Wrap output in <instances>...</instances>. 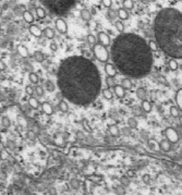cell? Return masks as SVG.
Segmentation results:
<instances>
[{"instance_id":"obj_37","label":"cell","mask_w":182,"mask_h":195,"mask_svg":"<svg viewBox=\"0 0 182 195\" xmlns=\"http://www.w3.org/2000/svg\"><path fill=\"white\" fill-rule=\"evenodd\" d=\"M147 46H148L149 50L153 52V51H157L158 49H159V47H158V45L156 44V42L155 40H149L148 43H147Z\"/></svg>"},{"instance_id":"obj_17","label":"cell","mask_w":182,"mask_h":195,"mask_svg":"<svg viewBox=\"0 0 182 195\" xmlns=\"http://www.w3.org/2000/svg\"><path fill=\"white\" fill-rule=\"evenodd\" d=\"M158 145H159L160 149H161V151H164V152H169V151L171 149V144L167 141V140H163V141H160V143H158Z\"/></svg>"},{"instance_id":"obj_33","label":"cell","mask_w":182,"mask_h":195,"mask_svg":"<svg viewBox=\"0 0 182 195\" xmlns=\"http://www.w3.org/2000/svg\"><path fill=\"white\" fill-rule=\"evenodd\" d=\"M10 125H11L10 119L8 117H2V119H1V126L3 129H8V128H10Z\"/></svg>"},{"instance_id":"obj_49","label":"cell","mask_w":182,"mask_h":195,"mask_svg":"<svg viewBox=\"0 0 182 195\" xmlns=\"http://www.w3.org/2000/svg\"><path fill=\"white\" fill-rule=\"evenodd\" d=\"M150 180H152V178H150V176H149V174H144V176H143V181H144V183L148 184L149 182H150Z\"/></svg>"},{"instance_id":"obj_7","label":"cell","mask_w":182,"mask_h":195,"mask_svg":"<svg viewBox=\"0 0 182 195\" xmlns=\"http://www.w3.org/2000/svg\"><path fill=\"white\" fill-rule=\"evenodd\" d=\"M55 25L57 31L59 33H61V34H66V33L68 32V24H66V22L64 21L63 19H61V17L56 19Z\"/></svg>"},{"instance_id":"obj_51","label":"cell","mask_w":182,"mask_h":195,"mask_svg":"<svg viewBox=\"0 0 182 195\" xmlns=\"http://www.w3.org/2000/svg\"><path fill=\"white\" fill-rule=\"evenodd\" d=\"M28 137L30 139V140H35L36 135H35V133H34L33 131H28Z\"/></svg>"},{"instance_id":"obj_8","label":"cell","mask_w":182,"mask_h":195,"mask_svg":"<svg viewBox=\"0 0 182 195\" xmlns=\"http://www.w3.org/2000/svg\"><path fill=\"white\" fill-rule=\"evenodd\" d=\"M98 40H99L100 45H103L104 47H107V46H110L111 45V38L110 36L105 32H99L98 33Z\"/></svg>"},{"instance_id":"obj_12","label":"cell","mask_w":182,"mask_h":195,"mask_svg":"<svg viewBox=\"0 0 182 195\" xmlns=\"http://www.w3.org/2000/svg\"><path fill=\"white\" fill-rule=\"evenodd\" d=\"M113 93L116 94L117 97L119 98H123L126 96V91L121 85H115L113 86Z\"/></svg>"},{"instance_id":"obj_2","label":"cell","mask_w":182,"mask_h":195,"mask_svg":"<svg viewBox=\"0 0 182 195\" xmlns=\"http://www.w3.org/2000/svg\"><path fill=\"white\" fill-rule=\"evenodd\" d=\"M113 65L123 75L142 79L153 68V52L146 40L133 33L121 34L111 44L110 54Z\"/></svg>"},{"instance_id":"obj_24","label":"cell","mask_w":182,"mask_h":195,"mask_svg":"<svg viewBox=\"0 0 182 195\" xmlns=\"http://www.w3.org/2000/svg\"><path fill=\"white\" fill-rule=\"evenodd\" d=\"M108 131H109V133H110L111 135L115 136V137H118V136L120 135V130H119V128L117 125H110Z\"/></svg>"},{"instance_id":"obj_45","label":"cell","mask_w":182,"mask_h":195,"mask_svg":"<svg viewBox=\"0 0 182 195\" xmlns=\"http://www.w3.org/2000/svg\"><path fill=\"white\" fill-rule=\"evenodd\" d=\"M120 181H121L122 184L126 185V186H128V185L130 184V179L128 178L127 176H123V177H121V179H120Z\"/></svg>"},{"instance_id":"obj_21","label":"cell","mask_w":182,"mask_h":195,"mask_svg":"<svg viewBox=\"0 0 182 195\" xmlns=\"http://www.w3.org/2000/svg\"><path fill=\"white\" fill-rule=\"evenodd\" d=\"M146 89L143 88V87H140L136 89V96H138V99H141V100H146Z\"/></svg>"},{"instance_id":"obj_13","label":"cell","mask_w":182,"mask_h":195,"mask_svg":"<svg viewBox=\"0 0 182 195\" xmlns=\"http://www.w3.org/2000/svg\"><path fill=\"white\" fill-rule=\"evenodd\" d=\"M175 102L177 104V108L179 110H181L182 108V89L179 88L178 92L176 93V96H175Z\"/></svg>"},{"instance_id":"obj_38","label":"cell","mask_w":182,"mask_h":195,"mask_svg":"<svg viewBox=\"0 0 182 195\" xmlns=\"http://www.w3.org/2000/svg\"><path fill=\"white\" fill-rule=\"evenodd\" d=\"M179 68V65H178V61L176 59H170L169 60V69L171 71H177Z\"/></svg>"},{"instance_id":"obj_10","label":"cell","mask_w":182,"mask_h":195,"mask_svg":"<svg viewBox=\"0 0 182 195\" xmlns=\"http://www.w3.org/2000/svg\"><path fill=\"white\" fill-rule=\"evenodd\" d=\"M28 31H30V33H31L33 36H35V37H37V38L40 37V36L43 35V34H42V30H40L37 25H35V24H31Z\"/></svg>"},{"instance_id":"obj_30","label":"cell","mask_w":182,"mask_h":195,"mask_svg":"<svg viewBox=\"0 0 182 195\" xmlns=\"http://www.w3.org/2000/svg\"><path fill=\"white\" fill-rule=\"evenodd\" d=\"M132 114H134V118H135V117H141V116L143 114V110L141 109L140 106H133Z\"/></svg>"},{"instance_id":"obj_46","label":"cell","mask_w":182,"mask_h":195,"mask_svg":"<svg viewBox=\"0 0 182 195\" xmlns=\"http://www.w3.org/2000/svg\"><path fill=\"white\" fill-rule=\"evenodd\" d=\"M8 157H9L8 152H7L6 149H2V151L0 152V158H1V159H3V160H6V159H8Z\"/></svg>"},{"instance_id":"obj_53","label":"cell","mask_w":182,"mask_h":195,"mask_svg":"<svg viewBox=\"0 0 182 195\" xmlns=\"http://www.w3.org/2000/svg\"><path fill=\"white\" fill-rule=\"evenodd\" d=\"M135 176V172H134V170H128V172H127V177L128 178H132V177H134Z\"/></svg>"},{"instance_id":"obj_56","label":"cell","mask_w":182,"mask_h":195,"mask_svg":"<svg viewBox=\"0 0 182 195\" xmlns=\"http://www.w3.org/2000/svg\"><path fill=\"white\" fill-rule=\"evenodd\" d=\"M116 192H117V193H118L119 195H123V190H122L121 188H117Z\"/></svg>"},{"instance_id":"obj_58","label":"cell","mask_w":182,"mask_h":195,"mask_svg":"<svg viewBox=\"0 0 182 195\" xmlns=\"http://www.w3.org/2000/svg\"><path fill=\"white\" fill-rule=\"evenodd\" d=\"M144 25H145V24H144L143 22H140V23H138V27H140V28H142V27H144Z\"/></svg>"},{"instance_id":"obj_29","label":"cell","mask_w":182,"mask_h":195,"mask_svg":"<svg viewBox=\"0 0 182 195\" xmlns=\"http://www.w3.org/2000/svg\"><path fill=\"white\" fill-rule=\"evenodd\" d=\"M35 13H36V16H37L38 19H44L45 16H46V11H45V9L44 8H42V7L36 8Z\"/></svg>"},{"instance_id":"obj_22","label":"cell","mask_w":182,"mask_h":195,"mask_svg":"<svg viewBox=\"0 0 182 195\" xmlns=\"http://www.w3.org/2000/svg\"><path fill=\"white\" fill-rule=\"evenodd\" d=\"M117 15L120 17V20H128L129 19V12L127 10H124L123 8H120L117 12Z\"/></svg>"},{"instance_id":"obj_6","label":"cell","mask_w":182,"mask_h":195,"mask_svg":"<svg viewBox=\"0 0 182 195\" xmlns=\"http://www.w3.org/2000/svg\"><path fill=\"white\" fill-rule=\"evenodd\" d=\"M165 135H166V140L169 142V143H172V144H175L177 142L180 140V137H179V134L177 133V131L175 129H172V128H167L165 130Z\"/></svg>"},{"instance_id":"obj_23","label":"cell","mask_w":182,"mask_h":195,"mask_svg":"<svg viewBox=\"0 0 182 195\" xmlns=\"http://www.w3.org/2000/svg\"><path fill=\"white\" fill-rule=\"evenodd\" d=\"M58 107H59V110H60L61 112H63V114H66L69 111V105H68L66 102H64V99L59 102V106Z\"/></svg>"},{"instance_id":"obj_40","label":"cell","mask_w":182,"mask_h":195,"mask_svg":"<svg viewBox=\"0 0 182 195\" xmlns=\"http://www.w3.org/2000/svg\"><path fill=\"white\" fill-rule=\"evenodd\" d=\"M82 126H83V129L86 131V132H88V133H91V132H92V128H91V125H89V123H88L87 119H83L82 120Z\"/></svg>"},{"instance_id":"obj_26","label":"cell","mask_w":182,"mask_h":195,"mask_svg":"<svg viewBox=\"0 0 182 195\" xmlns=\"http://www.w3.org/2000/svg\"><path fill=\"white\" fill-rule=\"evenodd\" d=\"M147 144H148V147L153 151H158L159 149V145H158V142H156L153 139H149L147 141Z\"/></svg>"},{"instance_id":"obj_47","label":"cell","mask_w":182,"mask_h":195,"mask_svg":"<svg viewBox=\"0 0 182 195\" xmlns=\"http://www.w3.org/2000/svg\"><path fill=\"white\" fill-rule=\"evenodd\" d=\"M36 92V94L38 95V96H43L44 95V89H43V87L42 86H37L35 89H34V93Z\"/></svg>"},{"instance_id":"obj_15","label":"cell","mask_w":182,"mask_h":195,"mask_svg":"<svg viewBox=\"0 0 182 195\" xmlns=\"http://www.w3.org/2000/svg\"><path fill=\"white\" fill-rule=\"evenodd\" d=\"M42 34H43L46 38H48V39H52V38L55 37V32H54L52 28H50V27H45L44 30L42 31Z\"/></svg>"},{"instance_id":"obj_27","label":"cell","mask_w":182,"mask_h":195,"mask_svg":"<svg viewBox=\"0 0 182 195\" xmlns=\"http://www.w3.org/2000/svg\"><path fill=\"white\" fill-rule=\"evenodd\" d=\"M128 125H129V128H130V129H136V128H138V120L135 119L134 117L129 118V119H128Z\"/></svg>"},{"instance_id":"obj_19","label":"cell","mask_w":182,"mask_h":195,"mask_svg":"<svg viewBox=\"0 0 182 195\" xmlns=\"http://www.w3.org/2000/svg\"><path fill=\"white\" fill-rule=\"evenodd\" d=\"M141 109L143 110L144 112H150L152 111V104L149 103L148 100H142L141 104Z\"/></svg>"},{"instance_id":"obj_39","label":"cell","mask_w":182,"mask_h":195,"mask_svg":"<svg viewBox=\"0 0 182 195\" xmlns=\"http://www.w3.org/2000/svg\"><path fill=\"white\" fill-rule=\"evenodd\" d=\"M115 26H116V28L118 30V32H120V33H123L124 32V30H126V26H124V24H123L121 21L115 22Z\"/></svg>"},{"instance_id":"obj_34","label":"cell","mask_w":182,"mask_h":195,"mask_svg":"<svg viewBox=\"0 0 182 195\" xmlns=\"http://www.w3.org/2000/svg\"><path fill=\"white\" fill-rule=\"evenodd\" d=\"M169 111H170V114L173 117V118L180 117V110L177 108V106H171L170 109H169Z\"/></svg>"},{"instance_id":"obj_44","label":"cell","mask_w":182,"mask_h":195,"mask_svg":"<svg viewBox=\"0 0 182 195\" xmlns=\"http://www.w3.org/2000/svg\"><path fill=\"white\" fill-rule=\"evenodd\" d=\"M87 42H88L89 44H92V45L94 46L95 44H96V37H95L94 35L89 34V35H87Z\"/></svg>"},{"instance_id":"obj_42","label":"cell","mask_w":182,"mask_h":195,"mask_svg":"<svg viewBox=\"0 0 182 195\" xmlns=\"http://www.w3.org/2000/svg\"><path fill=\"white\" fill-rule=\"evenodd\" d=\"M117 16V12L115 10H111L109 9L108 12H107V17H109L110 20H115V17Z\"/></svg>"},{"instance_id":"obj_1","label":"cell","mask_w":182,"mask_h":195,"mask_svg":"<svg viewBox=\"0 0 182 195\" xmlns=\"http://www.w3.org/2000/svg\"><path fill=\"white\" fill-rule=\"evenodd\" d=\"M61 95L77 106H87L101 92V77L97 67L87 58L72 56L61 61L57 72Z\"/></svg>"},{"instance_id":"obj_18","label":"cell","mask_w":182,"mask_h":195,"mask_svg":"<svg viewBox=\"0 0 182 195\" xmlns=\"http://www.w3.org/2000/svg\"><path fill=\"white\" fill-rule=\"evenodd\" d=\"M17 52H19V54L21 56V57H23V58H28V48L25 47V46H23V45H19L17 47Z\"/></svg>"},{"instance_id":"obj_60","label":"cell","mask_w":182,"mask_h":195,"mask_svg":"<svg viewBox=\"0 0 182 195\" xmlns=\"http://www.w3.org/2000/svg\"><path fill=\"white\" fill-rule=\"evenodd\" d=\"M2 14V9H1V7H0V15Z\"/></svg>"},{"instance_id":"obj_59","label":"cell","mask_w":182,"mask_h":195,"mask_svg":"<svg viewBox=\"0 0 182 195\" xmlns=\"http://www.w3.org/2000/svg\"><path fill=\"white\" fill-rule=\"evenodd\" d=\"M129 129H130V128H129ZM129 129H126V128H124V129H123V133H124V134H126V133H129Z\"/></svg>"},{"instance_id":"obj_11","label":"cell","mask_w":182,"mask_h":195,"mask_svg":"<svg viewBox=\"0 0 182 195\" xmlns=\"http://www.w3.org/2000/svg\"><path fill=\"white\" fill-rule=\"evenodd\" d=\"M42 109H43V111L47 116H51V114H54V108H52V106L48 102H44V103L42 104Z\"/></svg>"},{"instance_id":"obj_54","label":"cell","mask_w":182,"mask_h":195,"mask_svg":"<svg viewBox=\"0 0 182 195\" xmlns=\"http://www.w3.org/2000/svg\"><path fill=\"white\" fill-rule=\"evenodd\" d=\"M50 49H51L52 51H57V50H58V45L56 43H51L50 44Z\"/></svg>"},{"instance_id":"obj_20","label":"cell","mask_w":182,"mask_h":195,"mask_svg":"<svg viewBox=\"0 0 182 195\" xmlns=\"http://www.w3.org/2000/svg\"><path fill=\"white\" fill-rule=\"evenodd\" d=\"M121 86L124 88V91L131 89L132 88V81L130 79H128V77H124V79H122L121 81Z\"/></svg>"},{"instance_id":"obj_52","label":"cell","mask_w":182,"mask_h":195,"mask_svg":"<svg viewBox=\"0 0 182 195\" xmlns=\"http://www.w3.org/2000/svg\"><path fill=\"white\" fill-rule=\"evenodd\" d=\"M84 133H83L82 131H77V140H82V139H84Z\"/></svg>"},{"instance_id":"obj_41","label":"cell","mask_w":182,"mask_h":195,"mask_svg":"<svg viewBox=\"0 0 182 195\" xmlns=\"http://www.w3.org/2000/svg\"><path fill=\"white\" fill-rule=\"evenodd\" d=\"M70 185H71L72 189H79L80 188V182L77 179H72L70 181Z\"/></svg>"},{"instance_id":"obj_43","label":"cell","mask_w":182,"mask_h":195,"mask_svg":"<svg viewBox=\"0 0 182 195\" xmlns=\"http://www.w3.org/2000/svg\"><path fill=\"white\" fill-rule=\"evenodd\" d=\"M106 83H107V85H108V87L107 88H109V87H112L115 86V82H113V77H106Z\"/></svg>"},{"instance_id":"obj_16","label":"cell","mask_w":182,"mask_h":195,"mask_svg":"<svg viewBox=\"0 0 182 195\" xmlns=\"http://www.w3.org/2000/svg\"><path fill=\"white\" fill-rule=\"evenodd\" d=\"M23 19H24V21L26 22V23H33L34 22V16L32 14V12L30 10H25L23 11Z\"/></svg>"},{"instance_id":"obj_35","label":"cell","mask_w":182,"mask_h":195,"mask_svg":"<svg viewBox=\"0 0 182 195\" xmlns=\"http://www.w3.org/2000/svg\"><path fill=\"white\" fill-rule=\"evenodd\" d=\"M45 87H46V89H47L48 92H50V93L55 92V89H56L55 84H54V83H52L51 81H49V80L45 82Z\"/></svg>"},{"instance_id":"obj_9","label":"cell","mask_w":182,"mask_h":195,"mask_svg":"<svg viewBox=\"0 0 182 195\" xmlns=\"http://www.w3.org/2000/svg\"><path fill=\"white\" fill-rule=\"evenodd\" d=\"M104 68H105V72L108 77H115V76H116L117 69L112 63L107 62V63H105V67H104Z\"/></svg>"},{"instance_id":"obj_4","label":"cell","mask_w":182,"mask_h":195,"mask_svg":"<svg viewBox=\"0 0 182 195\" xmlns=\"http://www.w3.org/2000/svg\"><path fill=\"white\" fill-rule=\"evenodd\" d=\"M43 3L47 5L49 10L55 14L62 15L66 13L75 2L72 0H57V1H43Z\"/></svg>"},{"instance_id":"obj_28","label":"cell","mask_w":182,"mask_h":195,"mask_svg":"<svg viewBox=\"0 0 182 195\" xmlns=\"http://www.w3.org/2000/svg\"><path fill=\"white\" fill-rule=\"evenodd\" d=\"M101 94H103V96H104L106 99H112V97H113V93L111 92L110 88H104V89H101Z\"/></svg>"},{"instance_id":"obj_48","label":"cell","mask_w":182,"mask_h":195,"mask_svg":"<svg viewBox=\"0 0 182 195\" xmlns=\"http://www.w3.org/2000/svg\"><path fill=\"white\" fill-rule=\"evenodd\" d=\"M25 93L28 94V95H33L34 94V88L31 85H28V86L25 87Z\"/></svg>"},{"instance_id":"obj_32","label":"cell","mask_w":182,"mask_h":195,"mask_svg":"<svg viewBox=\"0 0 182 195\" xmlns=\"http://www.w3.org/2000/svg\"><path fill=\"white\" fill-rule=\"evenodd\" d=\"M28 105L34 109H37L39 107L38 100H37L35 97H30V99H28Z\"/></svg>"},{"instance_id":"obj_14","label":"cell","mask_w":182,"mask_h":195,"mask_svg":"<svg viewBox=\"0 0 182 195\" xmlns=\"http://www.w3.org/2000/svg\"><path fill=\"white\" fill-rule=\"evenodd\" d=\"M80 15L82 17V20L84 21H91L92 20V12L88 10V9H82L80 11Z\"/></svg>"},{"instance_id":"obj_25","label":"cell","mask_w":182,"mask_h":195,"mask_svg":"<svg viewBox=\"0 0 182 195\" xmlns=\"http://www.w3.org/2000/svg\"><path fill=\"white\" fill-rule=\"evenodd\" d=\"M33 56H34V59L36 60L37 62H39V63H40V62H43V61L45 60L44 54H43L42 51H39V50H36V51L34 52Z\"/></svg>"},{"instance_id":"obj_31","label":"cell","mask_w":182,"mask_h":195,"mask_svg":"<svg viewBox=\"0 0 182 195\" xmlns=\"http://www.w3.org/2000/svg\"><path fill=\"white\" fill-rule=\"evenodd\" d=\"M28 80L31 83H33V84H37L39 81V77L38 75L36 74V73H34V72H31L30 74H28Z\"/></svg>"},{"instance_id":"obj_55","label":"cell","mask_w":182,"mask_h":195,"mask_svg":"<svg viewBox=\"0 0 182 195\" xmlns=\"http://www.w3.org/2000/svg\"><path fill=\"white\" fill-rule=\"evenodd\" d=\"M6 69V63L3 62V60L0 59V71H3Z\"/></svg>"},{"instance_id":"obj_36","label":"cell","mask_w":182,"mask_h":195,"mask_svg":"<svg viewBox=\"0 0 182 195\" xmlns=\"http://www.w3.org/2000/svg\"><path fill=\"white\" fill-rule=\"evenodd\" d=\"M134 8V2H133L132 0H126V1H123V9L124 10H131Z\"/></svg>"},{"instance_id":"obj_5","label":"cell","mask_w":182,"mask_h":195,"mask_svg":"<svg viewBox=\"0 0 182 195\" xmlns=\"http://www.w3.org/2000/svg\"><path fill=\"white\" fill-rule=\"evenodd\" d=\"M93 54H94L95 58L103 63H107L110 58V54H109V51L107 50V48L98 43H96L93 46Z\"/></svg>"},{"instance_id":"obj_50","label":"cell","mask_w":182,"mask_h":195,"mask_svg":"<svg viewBox=\"0 0 182 195\" xmlns=\"http://www.w3.org/2000/svg\"><path fill=\"white\" fill-rule=\"evenodd\" d=\"M101 3L105 5V7H107L108 9H110L111 5H112V2H111L110 0H103V1H101Z\"/></svg>"},{"instance_id":"obj_3","label":"cell","mask_w":182,"mask_h":195,"mask_svg":"<svg viewBox=\"0 0 182 195\" xmlns=\"http://www.w3.org/2000/svg\"><path fill=\"white\" fill-rule=\"evenodd\" d=\"M155 42L171 59L182 58V15L173 8L158 12L154 21Z\"/></svg>"},{"instance_id":"obj_57","label":"cell","mask_w":182,"mask_h":195,"mask_svg":"<svg viewBox=\"0 0 182 195\" xmlns=\"http://www.w3.org/2000/svg\"><path fill=\"white\" fill-rule=\"evenodd\" d=\"M159 80L161 82H163V83H164V84H165V85H168V84H167V81H166L165 80V77H163V76H160L159 77Z\"/></svg>"}]
</instances>
